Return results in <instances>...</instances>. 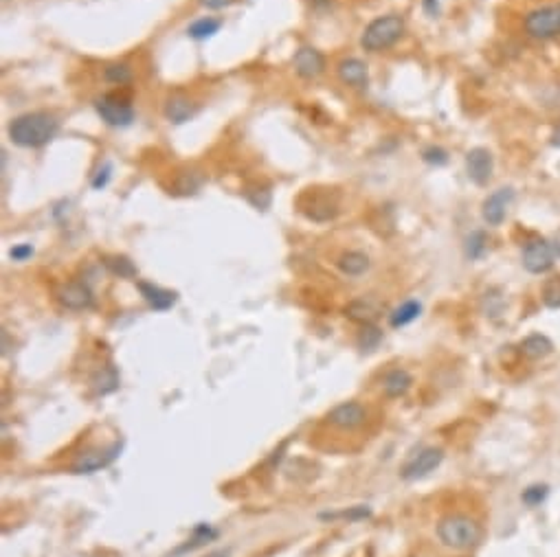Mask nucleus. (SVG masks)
<instances>
[{
    "instance_id": "nucleus-1",
    "label": "nucleus",
    "mask_w": 560,
    "mask_h": 557,
    "mask_svg": "<svg viewBox=\"0 0 560 557\" xmlns=\"http://www.w3.org/2000/svg\"><path fill=\"white\" fill-rule=\"evenodd\" d=\"M60 123L53 114L46 112H27L20 114L9 123V139L18 147H42L48 141H53L58 134Z\"/></svg>"
},
{
    "instance_id": "nucleus-2",
    "label": "nucleus",
    "mask_w": 560,
    "mask_h": 557,
    "mask_svg": "<svg viewBox=\"0 0 560 557\" xmlns=\"http://www.w3.org/2000/svg\"><path fill=\"white\" fill-rule=\"evenodd\" d=\"M481 526L477 520L462 516V514H450L438 522V538L444 546L453 551H470L481 542Z\"/></svg>"
},
{
    "instance_id": "nucleus-3",
    "label": "nucleus",
    "mask_w": 560,
    "mask_h": 557,
    "mask_svg": "<svg viewBox=\"0 0 560 557\" xmlns=\"http://www.w3.org/2000/svg\"><path fill=\"white\" fill-rule=\"evenodd\" d=\"M404 33V20L400 16H383L369 22L363 36H361V46L369 53H378V50H385L391 44L400 40Z\"/></svg>"
},
{
    "instance_id": "nucleus-4",
    "label": "nucleus",
    "mask_w": 560,
    "mask_h": 557,
    "mask_svg": "<svg viewBox=\"0 0 560 557\" xmlns=\"http://www.w3.org/2000/svg\"><path fill=\"white\" fill-rule=\"evenodd\" d=\"M97 114L104 119L110 128H128L134 121V110L130 106L128 99H123L119 94H106L97 99Z\"/></svg>"
},
{
    "instance_id": "nucleus-5",
    "label": "nucleus",
    "mask_w": 560,
    "mask_h": 557,
    "mask_svg": "<svg viewBox=\"0 0 560 557\" xmlns=\"http://www.w3.org/2000/svg\"><path fill=\"white\" fill-rule=\"evenodd\" d=\"M525 29L532 38L547 40L560 33V7H541L525 16Z\"/></svg>"
},
{
    "instance_id": "nucleus-6",
    "label": "nucleus",
    "mask_w": 560,
    "mask_h": 557,
    "mask_svg": "<svg viewBox=\"0 0 560 557\" xmlns=\"http://www.w3.org/2000/svg\"><path fill=\"white\" fill-rule=\"evenodd\" d=\"M444 459V452L440 448H424L420 450L413 459H409L404 463V467L400 470V476L404 480H420L424 476H428L430 472H435L440 467Z\"/></svg>"
},
{
    "instance_id": "nucleus-7",
    "label": "nucleus",
    "mask_w": 560,
    "mask_h": 557,
    "mask_svg": "<svg viewBox=\"0 0 560 557\" xmlns=\"http://www.w3.org/2000/svg\"><path fill=\"white\" fill-rule=\"evenodd\" d=\"M301 211L315 222H327L339 213L337 200H332L329 191L319 193V189H308V193H303L301 198Z\"/></svg>"
},
{
    "instance_id": "nucleus-8",
    "label": "nucleus",
    "mask_w": 560,
    "mask_h": 557,
    "mask_svg": "<svg viewBox=\"0 0 560 557\" xmlns=\"http://www.w3.org/2000/svg\"><path fill=\"white\" fill-rule=\"evenodd\" d=\"M556 252L551 248V242L545 239H532L523 248V268L532 274H543L554 266Z\"/></svg>"
},
{
    "instance_id": "nucleus-9",
    "label": "nucleus",
    "mask_w": 560,
    "mask_h": 557,
    "mask_svg": "<svg viewBox=\"0 0 560 557\" xmlns=\"http://www.w3.org/2000/svg\"><path fill=\"white\" fill-rule=\"evenodd\" d=\"M492 169H495V161H492V154L488 149L475 147L466 154V171H468V178L475 185H479V187L488 185L492 178Z\"/></svg>"
},
{
    "instance_id": "nucleus-10",
    "label": "nucleus",
    "mask_w": 560,
    "mask_h": 557,
    "mask_svg": "<svg viewBox=\"0 0 560 557\" xmlns=\"http://www.w3.org/2000/svg\"><path fill=\"white\" fill-rule=\"evenodd\" d=\"M367 419V411L363 404L359 401H343V404H337V406L327 413V421L341 428V430H354L363 426Z\"/></svg>"
},
{
    "instance_id": "nucleus-11",
    "label": "nucleus",
    "mask_w": 560,
    "mask_h": 557,
    "mask_svg": "<svg viewBox=\"0 0 560 557\" xmlns=\"http://www.w3.org/2000/svg\"><path fill=\"white\" fill-rule=\"evenodd\" d=\"M512 200H514V191L510 187L499 189L492 195H488L486 202H483V209H481L483 220H486L490 226H499L505 220L507 209H510V205H512Z\"/></svg>"
},
{
    "instance_id": "nucleus-12",
    "label": "nucleus",
    "mask_w": 560,
    "mask_h": 557,
    "mask_svg": "<svg viewBox=\"0 0 560 557\" xmlns=\"http://www.w3.org/2000/svg\"><path fill=\"white\" fill-rule=\"evenodd\" d=\"M295 70L303 80H315L325 70V58L312 46H301L292 58Z\"/></svg>"
},
{
    "instance_id": "nucleus-13",
    "label": "nucleus",
    "mask_w": 560,
    "mask_h": 557,
    "mask_svg": "<svg viewBox=\"0 0 560 557\" xmlns=\"http://www.w3.org/2000/svg\"><path fill=\"white\" fill-rule=\"evenodd\" d=\"M58 301L66 310L82 312V310H88L93 305V292L88 286H84L80 281H70L58 290Z\"/></svg>"
},
{
    "instance_id": "nucleus-14",
    "label": "nucleus",
    "mask_w": 560,
    "mask_h": 557,
    "mask_svg": "<svg viewBox=\"0 0 560 557\" xmlns=\"http://www.w3.org/2000/svg\"><path fill=\"white\" fill-rule=\"evenodd\" d=\"M117 452H119V445H112L108 450H93V452H88L78 459V463L73 465V472L75 474H93L101 467L110 465L117 457Z\"/></svg>"
},
{
    "instance_id": "nucleus-15",
    "label": "nucleus",
    "mask_w": 560,
    "mask_h": 557,
    "mask_svg": "<svg viewBox=\"0 0 560 557\" xmlns=\"http://www.w3.org/2000/svg\"><path fill=\"white\" fill-rule=\"evenodd\" d=\"M339 77L343 84L347 86H354V88H365L369 84V70H367V64L356 60V58H349V60H343L339 64Z\"/></svg>"
},
{
    "instance_id": "nucleus-16",
    "label": "nucleus",
    "mask_w": 560,
    "mask_h": 557,
    "mask_svg": "<svg viewBox=\"0 0 560 557\" xmlns=\"http://www.w3.org/2000/svg\"><path fill=\"white\" fill-rule=\"evenodd\" d=\"M137 288L141 290V294H143V298L149 303L152 308H154L157 312H165V310H169L174 303H176V292H171V290H165V288H159V286H154V283H145V281H139L137 283Z\"/></svg>"
},
{
    "instance_id": "nucleus-17",
    "label": "nucleus",
    "mask_w": 560,
    "mask_h": 557,
    "mask_svg": "<svg viewBox=\"0 0 560 557\" xmlns=\"http://www.w3.org/2000/svg\"><path fill=\"white\" fill-rule=\"evenodd\" d=\"M413 377L409 375V371L404 369H391L385 377H383V391L387 397H402L406 391L411 389Z\"/></svg>"
},
{
    "instance_id": "nucleus-18",
    "label": "nucleus",
    "mask_w": 560,
    "mask_h": 557,
    "mask_svg": "<svg viewBox=\"0 0 560 557\" xmlns=\"http://www.w3.org/2000/svg\"><path fill=\"white\" fill-rule=\"evenodd\" d=\"M194 114H196V104H191L187 97L178 94V97L167 99V104H165V117H167V121L181 125V123L189 121Z\"/></svg>"
},
{
    "instance_id": "nucleus-19",
    "label": "nucleus",
    "mask_w": 560,
    "mask_h": 557,
    "mask_svg": "<svg viewBox=\"0 0 560 557\" xmlns=\"http://www.w3.org/2000/svg\"><path fill=\"white\" fill-rule=\"evenodd\" d=\"M521 351L529 360H543L554 351V342L543 334H532L521 342Z\"/></svg>"
},
{
    "instance_id": "nucleus-20",
    "label": "nucleus",
    "mask_w": 560,
    "mask_h": 557,
    "mask_svg": "<svg viewBox=\"0 0 560 557\" xmlns=\"http://www.w3.org/2000/svg\"><path fill=\"white\" fill-rule=\"evenodd\" d=\"M339 268L347 274V276H361L367 272L369 268V257L363 255L359 250H349L339 259Z\"/></svg>"
},
{
    "instance_id": "nucleus-21",
    "label": "nucleus",
    "mask_w": 560,
    "mask_h": 557,
    "mask_svg": "<svg viewBox=\"0 0 560 557\" xmlns=\"http://www.w3.org/2000/svg\"><path fill=\"white\" fill-rule=\"evenodd\" d=\"M93 389L97 395H108L112 391L119 389V375L115 371V367H104L101 371H97V375L93 377Z\"/></svg>"
},
{
    "instance_id": "nucleus-22",
    "label": "nucleus",
    "mask_w": 560,
    "mask_h": 557,
    "mask_svg": "<svg viewBox=\"0 0 560 557\" xmlns=\"http://www.w3.org/2000/svg\"><path fill=\"white\" fill-rule=\"evenodd\" d=\"M420 312H422V305L418 301H406V303H402L398 310H393V314L389 316V325L396 327V329L404 327V325L413 323L420 316Z\"/></svg>"
},
{
    "instance_id": "nucleus-23",
    "label": "nucleus",
    "mask_w": 560,
    "mask_h": 557,
    "mask_svg": "<svg viewBox=\"0 0 560 557\" xmlns=\"http://www.w3.org/2000/svg\"><path fill=\"white\" fill-rule=\"evenodd\" d=\"M220 27H222V22L218 18H200L187 29V33L194 40H207V38H213L220 31Z\"/></svg>"
},
{
    "instance_id": "nucleus-24",
    "label": "nucleus",
    "mask_w": 560,
    "mask_h": 557,
    "mask_svg": "<svg viewBox=\"0 0 560 557\" xmlns=\"http://www.w3.org/2000/svg\"><path fill=\"white\" fill-rule=\"evenodd\" d=\"M347 316H349L352 320H359V323L369 325L378 314H376V308L371 305L369 301L359 298V301H354V303H349V305H347Z\"/></svg>"
},
{
    "instance_id": "nucleus-25",
    "label": "nucleus",
    "mask_w": 560,
    "mask_h": 557,
    "mask_svg": "<svg viewBox=\"0 0 560 557\" xmlns=\"http://www.w3.org/2000/svg\"><path fill=\"white\" fill-rule=\"evenodd\" d=\"M104 264H106V268H108L112 274H117V276H121V278H132V276H137V266H134L130 259H125V257H106Z\"/></svg>"
},
{
    "instance_id": "nucleus-26",
    "label": "nucleus",
    "mask_w": 560,
    "mask_h": 557,
    "mask_svg": "<svg viewBox=\"0 0 560 557\" xmlns=\"http://www.w3.org/2000/svg\"><path fill=\"white\" fill-rule=\"evenodd\" d=\"M104 77L110 82V84H130L132 82V70L128 64H110L104 68Z\"/></svg>"
},
{
    "instance_id": "nucleus-27",
    "label": "nucleus",
    "mask_w": 560,
    "mask_h": 557,
    "mask_svg": "<svg viewBox=\"0 0 560 557\" xmlns=\"http://www.w3.org/2000/svg\"><path fill=\"white\" fill-rule=\"evenodd\" d=\"M543 303L549 310L560 308V276H551L543 286Z\"/></svg>"
},
{
    "instance_id": "nucleus-28",
    "label": "nucleus",
    "mask_w": 560,
    "mask_h": 557,
    "mask_svg": "<svg viewBox=\"0 0 560 557\" xmlns=\"http://www.w3.org/2000/svg\"><path fill=\"white\" fill-rule=\"evenodd\" d=\"M380 340H383V332H380L378 327H374L371 323L363 327V332H361V336H359V345H361L365 351L376 349Z\"/></svg>"
},
{
    "instance_id": "nucleus-29",
    "label": "nucleus",
    "mask_w": 560,
    "mask_h": 557,
    "mask_svg": "<svg viewBox=\"0 0 560 557\" xmlns=\"http://www.w3.org/2000/svg\"><path fill=\"white\" fill-rule=\"evenodd\" d=\"M486 250V235L481 231H475L468 239H466V257L468 259H479Z\"/></svg>"
},
{
    "instance_id": "nucleus-30",
    "label": "nucleus",
    "mask_w": 560,
    "mask_h": 557,
    "mask_svg": "<svg viewBox=\"0 0 560 557\" xmlns=\"http://www.w3.org/2000/svg\"><path fill=\"white\" fill-rule=\"evenodd\" d=\"M521 498L529 507H537V504H541L547 498V485H532L521 494Z\"/></svg>"
},
{
    "instance_id": "nucleus-31",
    "label": "nucleus",
    "mask_w": 560,
    "mask_h": 557,
    "mask_svg": "<svg viewBox=\"0 0 560 557\" xmlns=\"http://www.w3.org/2000/svg\"><path fill=\"white\" fill-rule=\"evenodd\" d=\"M110 175H112V167H110V163H106L104 167H101V169L95 173V178H93V189H104V187L110 183Z\"/></svg>"
},
{
    "instance_id": "nucleus-32",
    "label": "nucleus",
    "mask_w": 560,
    "mask_h": 557,
    "mask_svg": "<svg viewBox=\"0 0 560 557\" xmlns=\"http://www.w3.org/2000/svg\"><path fill=\"white\" fill-rule=\"evenodd\" d=\"M424 161L426 163H433V165H444L446 163V151L440 149V147H428L424 151Z\"/></svg>"
},
{
    "instance_id": "nucleus-33",
    "label": "nucleus",
    "mask_w": 560,
    "mask_h": 557,
    "mask_svg": "<svg viewBox=\"0 0 560 557\" xmlns=\"http://www.w3.org/2000/svg\"><path fill=\"white\" fill-rule=\"evenodd\" d=\"M11 259L14 261H24V259H29L33 255V246L31 244H20V246H14L11 248Z\"/></svg>"
},
{
    "instance_id": "nucleus-34",
    "label": "nucleus",
    "mask_w": 560,
    "mask_h": 557,
    "mask_svg": "<svg viewBox=\"0 0 560 557\" xmlns=\"http://www.w3.org/2000/svg\"><path fill=\"white\" fill-rule=\"evenodd\" d=\"M198 3L202 7H207V9H224L228 5H233L236 0H198Z\"/></svg>"
},
{
    "instance_id": "nucleus-35",
    "label": "nucleus",
    "mask_w": 560,
    "mask_h": 557,
    "mask_svg": "<svg viewBox=\"0 0 560 557\" xmlns=\"http://www.w3.org/2000/svg\"><path fill=\"white\" fill-rule=\"evenodd\" d=\"M424 9L430 18H435L440 13V7H438V0H424Z\"/></svg>"
},
{
    "instance_id": "nucleus-36",
    "label": "nucleus",
    "mask_w": 560,
    "mask_h": 557,
    "mask_svg": "<svg viewBox=\"0 0 560 557\" xmlns=\"http://www.w3.org/2000/svg\"><path fill=\"white\" fill-rule=\"evenodd\" d=\"M551 248L556 252V257H560V231L551 237Z\"/></svg>"
},
{
    "instance_id": "nucleus-37",
    "label": "nucleus",
    "mask_w": 560,
    "mask_h": 557,
    "mask_svg": "<svg viewBox=\"0 0 560 557\" xmlns=\"http://www.w3.org/2000/svg\"><path fill=\"white\" fill-rule=\"evenodd\" d=\"M551 145H554V147H560V125H558V128L554 130V134H551Z\"/></svg>"
}]
</instances>
